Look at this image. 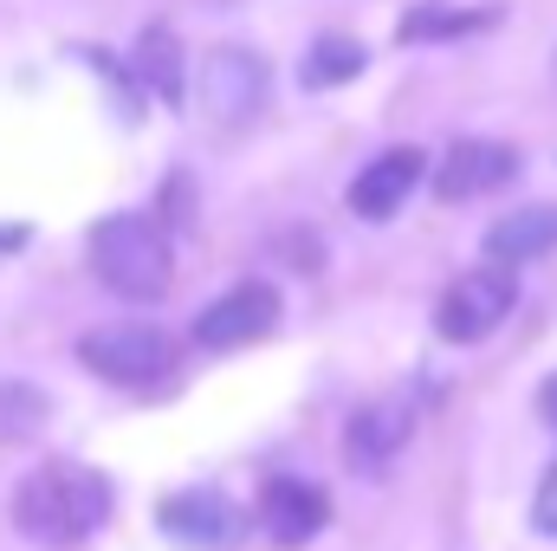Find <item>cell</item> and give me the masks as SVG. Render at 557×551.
<instances>
[{"mask_svg":"<svg viewBox=\"0 0 557 551\" xmlns=\"http://www.w3.org/2000/svg\"><path fill=\"white\" fill-rule=\"evenodd\" d=\"M111 519V480L85 461H39L13 487V526L33 546H85Z\"/></svg>","mask_w":557,"mask_h":551,"instance_id":"6da1fadb","label":"cell"},{"mask_svg":"<svg viewBox=\"0 0 557 551\" xmlns=\"http://www.w3.org/2000/svg\"><path fill=\"white\" fill-rule=\"evenodd\" d=\"M91 267L98 279L117 292V298H162L169 292V279H175V254H169V234L149 221V215H111V221H98V234H91Z\"/></svg>","mask_w":557,"mask_h":551,"instance_id":"7a4b0ae2","label":"cell"},{"mask_svg":"<svg viewBox=\"0 0 557 551\" xmlns=\"http://www.w3.org/2000/svg\"><path fill=\"white\" fill-rule=\"evenodd\" d=\"M78 364L117 390H156L175 370V338L162 325H104V331H85Z\"/></svg>","mask_w":557,"mask_h":551,"instance_id":"3957f363","label":"cell"},{"mask_svg":"<svg viewBox=\"0 0 557 551\" xmlns=\"http://www.w3.org/2000/svg\"><path fill=\"white\" fill-rule=\"evenodd\" d=\"M512 305H519V273L499 267V260H486V267H467V273L441 292L434 331L447 344H480V338H493L512 318Z\"/></svg>","mask_w":557,"mask_h":551,"instance_id":"277c9868","label":"cell"},{"mask_svg":"<svg viewBox=\"0 0 557 551\" xmlns=\"http://www.w3.org/2000/svg\"><path fill=\"white\" fill-rule=\"evenodd\" d=\"M267 85H273L267 78V59L247 52V46H214L195 65V98H201V111L214 124H247L267 105Z\"/></svg>","mask_w":557,"mask_h":551,"instance_id":"5b68a950","label":"cell"},{"mask_svg":"<svg viewBox=\"0 0 557 551\" xmlns=\"http://www.w3.org/2000/svg\"><path fill=\"white\" fill-rule=\"evenodd\" d=\"M156 519H162V532L175 546H188V551H227V546H240V532H247V513L221 487H182V493L162 500Z\"/></svg>","mask_w":557,"mask_h":551,"instance_id":"8992f818","label":"cell"},{"mask_svg":"<svg viewBox=\"0 0 557 551\" xmlns=\"http://www.w3.org/2000/svg\"><path fill=\"white\" fill-rule=\"evenodd\" d=\"M273 325H278V292L267 279H240L234 292H221L195 318V344L201 351H240V344H260Z\"/></svg>","mask_w":557,"mask_h":551,"instance_id":"52a82bcc","label":"cell"},{"mask_svg":"<svg viewBox=\"0 0 557 551\" xmlns=\"http://www.w3.org/2000/svg\"><path fill=\"white\" fill-rule=\"evenodd\" d=\"M409 434H416V403H409V396H383V403H370V409L350 415V428H344V461H350L357 474L383 480V474L396 467V454L409 448Z\"/></svg>","mask_w":557,"mask_h":551,"instance_id":"ba28073f","label":"cell"},{"mask_svg":"<svg viewBox=\"0 0 557 551\" xmlns=\"http://www.w3.org/2000/svg\"><path fill=\"white\" fill-rule=\"evenodd\" d=\"M512 175H519V149L512 143L467 137L434 162V195L441 201H480V195H499Z\"/></svg>","mask_w":557,"mask_h":551,"instance_id":"9c48e42d","label":"cell"},{"mask_svg":"<svg viewBox=\"0 0 557 551\" xmlns=\"http://www.w3.org/2000/svg\"><path fill=\"white\" fill-rule=\"evenodd\" d=\"M421 175H428V156H421L416 143H396V149H383V156H370L357 169V182H350L344 201L363 221H389V215H403V201L421 188Z\"/></svg>","mask_w":557,"mask_h":551,"instance_id":"30bf717a","label":"cell"},{"mask_svg":"<svg viewBox=\"0 0 557 551\" xmlns=\"http://www.w3.org/2000/svg\"><path fill=\"white\" fill-rule=\"evenodd\" d=\"M260 526H267V539L285 546V551L311 546V539L331 526V493H324L318 480L273 474V480H267V493H260Z\"/></svg>","mask_w":557,"mask_h":551,"instance_id":"8fae6325","label":"cell"},{"mask_svg":"<svg viewBox=\"0 0 557 551\" xmlns=\"http://www.w3.org/2000/svg\"><path fill=\"white\" fill-rule=\"evenodd\" d=\"M557 247V208L552 201H532V208H512L486 228V260L499 267H525V260H545Z\"/></svg>","mask_w":557,"mask_h":551,"instance_id":"7c38bea8","label":"cell"},{"mask_svg":"<svg viewBox=\"0 0 557 551\" xmlns=\"http://www.w3.org/2000/svg\"><path fill=\"white\" fill-rule=\"evenodd\" d=\"M499 26V7H454V0H421L396 20V39L403 46H441V39H473Z\"/></svg>","mask_w":557,"mask_h":551,"instance_id":"4fadbf2b","label":"cell"},{"mask_svg":"<svg viewBox=\"0 0 557 551\" xmlns=\"http://www.w3.org/2000/svg\"><path fill=\"white\" fill-rule=\"evenodd\" d=\"M137 78L162 98V105H182V85H188V65H182V39L169 26H149L137 39Z\"/></svg>","mask_w":557,"mask_h":551,"instance_id":"5bb4252c","label":"cell"},{"mask_svg":"<svg viewBox=\"0 0 557 551\" xmlns=\"http://www.w3.org/2000/svg\"><path fill=\"white\" fill-rule=\"evenodd\" d=\"M363 65H370V52H363L350 33H324V39H311L298 78H305V91H331V85H350Z\"/></svg>","mask_w":557,"mask_h":551,"instance_id":"9a60e30c","label":"cell"},{"mask_svg":"<svg viewBox=\"0 0 557 551\" xmlns=\"http://www.w3.org/2000/svg\"><path fill=\"white\" fill-rule=\"evenodd\" d=\"M46 415H52L46 390H33V383H0V441H26V434H39Z\"/></svg>","mask_w":557,"mask_h":551,"instance_id":"2e32d148","label":"cell"},{"mask_svg":"<svg viewBox=\"0 0 557 551\" xmlns=\"http://www.w3.org/2000/svg\"><path fill=\"white\" fill-rule=\"evenodd\" d=\"M539 409H545V421L557 428V370L545 377V390H539Z\"/></svg>","mask_w":557,"mask_h":551,"instance_id":"e0dca14e","label":"cell"}]
</instances>
